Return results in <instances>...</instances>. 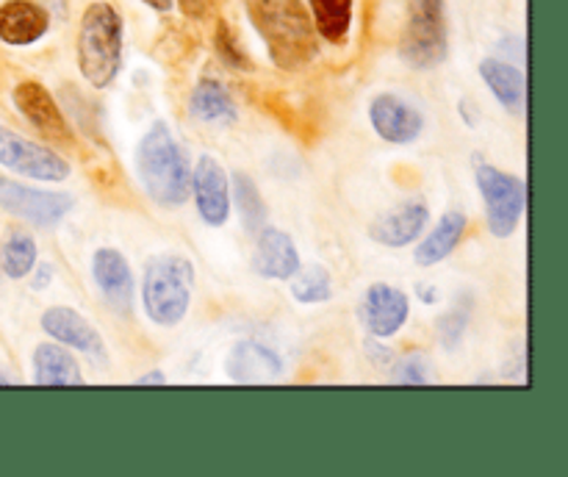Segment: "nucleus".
Masks as SVG:
<instances>
[{
    "label": "nucleus",
    "instance_id": "nucleus-1",
    "mask_svg": "<svg viewBox=\"0 0 568 477\" xmlns=\"http://www.w3.org/2000/svg\"><path fill=\"white\" fill-rule=\"evenodd\" d=\"M244 6L250 22L264 39L272 64L297 72L316 59L320 42L303 0H244Z\"/></svg>",
    "mask_w": 568,
    "mask_h": 477
},
{
    "label": "nucleus",
    "instance_id": "nucleus-2",
    "mask_svg": "<svg viewBox=\"0 0 568 477\" xmlns=\"http://www.w3.org/2000/svg\"><path fill=\"white\" fill-rule=\"evenodd\" d=\"M136 175L144 192L164 209L192 197V161L166 122H153L136 148Z\"/></svg>",
    "mask_w": 568,
    "mask_h": 477
},
{
    "label": "nucleus",
    "instance_id": "nucleus-3",
    "mask_svg": "<svg viewBox=\"0 0 568 477\" xmlns=\"http://www.w3.org/2000/svg\"><path fill=\"white\" fill-rule=\"evenodd\" d=\"M122 67V20L111 3H92L78 28V70L94 89H105Z\"/></svg>",
    "mask_w": 568,
    "mask_h": 477
},
{
    "label": "nucleus",
    "instance_id": "nucleus-4",
    "mask_svg": "<svg viewBox=\"0 0 568 477\" xmlns=\"http://www.w3.org/2000/svg\"><path fill=\"white\" fill-rule=\"evenodd\" d=\"M194 266L186 255L164 253L155 255L144 266L142 305L150 322L159 327H175L183 322L192 305Z\"/></svg>",
    "mask_w": 568,
    "mask_h": 477
},
{
    "label": "nucleus",
    "instance_id": "nucleus-5",
    "mask_svg": "<svg viewBox=\"0 0 568 477\" xmlns=\"http://www.w3.org/2000/svg\"><path fill=\"white\" fill-rule=\"evenodd\" d=\"M447 14L444 0H408L399 55L414 70H433L447 59Z\"/></svg>",
    "mask_w": 568,
    "mask_h": 477
},
{
    "label": "nucleus",
    "instance_id": "nucleus-6",
    "mask_svg": "<svg viewBox=\"0 0 568 477\" xmlns=\"http://www.w3.org/2000/svg\"><path fill=\"white\" fill-rule=\"evenodd\" d=\"M475 181L486 200L488 231L497 238L514 236L527 205V186L521 177L503 172L488 161H475Z\"/></svg>",
    "mask_w": 568,
    "mask_h": 477
},
{
    "label": "nucleus",
    "instance_id": "nucleus-7",
    "mask_svg": "<svg viewBox=\"0 0 568 477\" xmlns=\"http://www.w3.org/2000/svg\"><path fill=\"white\" fill-rule=\"evenodd\" d=\"M0 166L44 183H61L70 177V164L55 150L31 142L6 125H0Z\"/></svg>",
    "mask_w": 568,
    "mask_h": 477
},
{
    "label": "nucleus",
    "instance_id": "nucleus-8",
    "mask_svg": "<svg viewBox=\"0 0 568 477\" xmlns=\"http://www.w3.org/2000/svg\"><path fill=\"white\" fill-rule=\"evenodd\" d=\"M0 209L39 227H53L72 211V197L64 192H44L0 177Z\"/></svg>",
    "mask_w": 568,
    "mask_h": 477
},
{
    "label": "nucleus",
    "instance_id": "nucleus-9",
    "mask_svg": "<svg viewBox=\"0 0 568 477\" xmlns=\"http://www.w3.org/2000/svg\"><path fill=\"white\" fill-rule=\"evenodd\" d=\"M192 192L205 225L220 227L231 216V183L214 155H200L192 170Z\"/></svg>",
    "mask_w": 568,
    "mask_h": 477
},
{
    "label": "nucleus",
    "instance_id": "nucleus-10",
    "mask_svg": "<svg viewBox=\"0 0 568 477\" xmlns=\"http://www.w3.org/2000/svg\"><path fill=\"white\" fill-rule=\"evenodd\" d=\"M410 303L408 294L388 283H375L366 288L364 303H361V322L375 338H392L403 331L408 322Z\"/></svg>",
    "mask_w": 568,
    "mask_h": 477
},
{
    "label": "nucleus",
    "instance_id": "nucleus-11",
    "mask_svg": "<svg viewBox=\"0 0 568 477\" xmlns=\"http://www.w3.org/2000/svg\"><path fill=\"white\" fill-rule=\"evenodd\" d=\"M369 122L377 136L392 144H410L425 131L422 111L397 94H377L369 103Z\"/></svg>",
    "mask_w": 568,
    "mask_h": 477
},
{
    "label": "nucleus",
    "instance_id": "nucleus-12",
    "mask_svg": "<svg viewBox=\"0 0 568 477\" xmlns=\"http://www.w3.org/2000/svg\"><path fill=\"white\" fill-rule=\"evenodd\" d=\"M427 220H430V209H427L425 200L410 197L399 203L397 209L375 216L369 225V238L383 247H408L425 233Z\"/></svg>",
    "mask_w": 568,
    "mask_h": 477
},
{
    "label": "nucleus",
    "instance_id": "nucleus-13",
    "mask_svg": "<svg viewBox=\"0 0 568 477\" xmlns=\"http://www.w3.org/2000/svg\"><path fill=\"white\" fill-rule=\"evenodd\" d=\"M17 111L31 122L37 131H42L44 136L59 139V142H70L72 133L67 125L64 114H61L59 103H55L53 94L48 92V87H42L39 81H22L17 83L14 92H11Z\"/></svg>",
    "mask_w": 568,
    "mask_h": 477
},
{
    "label": "nucleus",
    "instance_id": "nucleus-14",
    "mask_svg": "<svg viewBox=\"0 0 568 477\" xmlns=\"http://www.w3.org/2000/svg\"><path fill=\"white\" fill-rule=\"evenodd\" d=\"M92 277L105 303L116 311H131L133 272L125 255L114 247H100L92 258Z\"/></svg>",
    "mask_w": 568,
    "mask_h": 477
},
{
    "label": "nucleus",
    "instance_id": "nucleus-15",
    "mask_svg": "<svg viewBox=\"0 0 568 477\" xmlns=\"http://www.w3.org/2000/svg\"><path fill=\"white\" fill-rule=\"evenodd\" d=\"M42 331L48 333L53 342L64 344V347L81 349L87 355L103 353V336L98 327L78 311L67 308V305H53L42 314Z\"/></svg>",
    "mask_w": 568,
    "mask_h": 477
},
{
    "label": "nucleus",
    "instance_id": "nucleus-16",
    "mask_svg": "<svg viewBox=\"0 0 568 477\" xmlns=\"http://www.w3.org/2000/svg\"><path fill=\"white\" fill-rule=\"evenodd\" d=\"M253 270L266 281H288L300 270V253L292 236L277 227H261L255 244Z\"/></svg>",
    "mask_w": 568,
    "mask_h": 477
},
{
    "label": "nucleus",
    "instance_id": "nucleus-17",
    "mask_svg": "<svg viewBox=\"0 0 568 477\" xmlns=\"http://www.w3.org/2000/svg\"><path fill=\"white\" fill-rule=\"evenodd\" d=\"M50 17L42 6L31 0H9L0 6V42L26 48L48 33Z\"/></svg>",
    "mask_w": 568,
    "mask_h": 477
},
{
    "label": "nucleus",
    "instance_id": "nucleus-18",
    "mask_svg": "<svg viewBox=\"0 0 568 477\" xmlns=\"http://www.w3.org/2000/svg\"><path fill=\"white\" fill-rule=\"evenodd\" d=\"M37 386H81L83 372L75 355L59 342H42L33 349V377Z\"/></svg>",
    "mask_w": 568,
    "mask_h": 477
},
{
    "label": "nucleus",
    "instance_id": "nucleus-19",
    "mask_svg": "<svg viewBox=\"0 0 568 477\" xmlns=\"http://www.w3.org/2000/svg\"><path fill=\"white\" fill-rule=\"evenodd\" d=\"M480 75L486 81V87L491 89L494 98L499 100V105L510 111V114H525L527 109V81L525 72L519 67L508 64L505 59H488L480 61Z\"/></svg>",
    "mask_w": 568,
    "mask_h": 477
},
{
    "label": "nucleus",
    "instance_id": "nucleus-20",
    "mask_svg": "<svg viewBox=\"0 0 568 477\" xmlns=\"http://www.w3.org/2000/svg\"><path fill=\"white\" fill-rule=\"evenodd\" d=\"M466 233V214L464 211H447L442 220L436 222L430 233L422 238V244L416 247L414 258L419 266H436L442 264L444 258L455 253V247L460 244Z\"/></svg>",
    "mask_w": 568,
    "mask_h": 477
},
{
    "label": "nucleus",
    "instance_id": "nucleus-21",
    "mask_svg": "<svg viewBox=\"0 0 568 477\" xmlns=\"http://www.w3.org/2000/svg\"><path fill=\"white\" fill-rule=\"evenodd\" d=\"M189 111L200 122H211V125H231L239 116L231 92L216 78H200L189 98Z\"/></svg>",
    "mask_w": 568,
    "mask_h": 477
},
{
    "label": "nucleus",
    "instance_id": "nucleus-22",
    "mask_svg": "<svg viewBox=\"0 0 568 477\" xmlns=\"http://www.w3.org/2000/svg\"><path fill=\"white\" fill-rule=\"evenodd\" d=\"M231 377L239 383H253V380H272V377L281 375V358L275 353H270L266 347L255 342H242L239 347H233L231 353Z\"/></svg>",
    "mask_w": 568,
    "mask_h": 477
},
{
    "label": "nucleus",
    "instance_id": "nucleus-23",
    "mask_svg": "<svg viewBox=\"0 0 568 477\" xmlns=\"http://www.w3.org/2000/svg\"><path fill=\"white\" fill-rule=\"evenodd\" d=\"M311 20L325 42H347L353 28V0H308Z\"/></svg>",
    "mask_w": 568,
    "mask_h": 477
},
{
    "label": "nucleus",
    "instance_id": "nucleus-24",
    "mask_svg": "<svg viewBox=\"0 0 568 477\" xmlns=\"http://www.w3.org/2000/svg\"><path fill=\"white\" fill-rule=\"evenodd\" d=\"M233 200H236V211L242 216V225L250 233H258L266 225V203L261 197L258 186H255L253 177L247 172H236L233 175Z\"/></svg>",
    "mask_w": 568,
    "mask_h": 477
},
{
    "label": "nucleus",
    "instance_id": "nucleus-25",
    "mask_svg": "<svg viewBox=\"0 0 568 477\" xmlns=\"http://www.w3.org/2000/svg\"><path fill=\"white\" fill-rule=\"evenodd\" d=\"M0 266H3V275L11 277V281H22L26 275H31V270L37 266V242H33L31 233H9L3 253H0Z\"/></svg>",
    "mask_w": 568,
    "mask_h": 477
},
{
    "label": "nucleus",
    "instance_id": "nucleus-26",
    "mask_svg": "<svg viewBox=\"0 0 568 477\" xmlns=\"http://www.w3.org/2000/svg\"><path fill=\"white\" fill-rule=\"evenodd\" d=\"M288 281H292L294 300H300V303H308V305L327 303L333 294V283L325 266L314 264V266H305V270L300 266Z\"/></svg>",
    "mask_w": 568,
    "mask_h": 477
},
{
    "label": "nucleus",
    "instance_id": "nucleus-27",
    "mask_svg": "<svg viewBox=\"0 0 568 477\" xmlns=\"http://www.w3.org/2000/svg\"><path fill=\"white\" fill-rule=\"evenodd\" d=\"M469 316H471V300H460V303H455L453 308H449L447 314L438 319L436 333H438V342H442L444 349H455L460 342H464Z\"/></svg>",
    "mask_w": 568,
    "mask_h": 477
},
{
    "label": "nucleus",
    "instance_id": "nucleus-28",
    "mask_svg": "<svg viewBox=\"0 0 568 477\" xmlns=\"http://www.w3.org/2000/svg\"><path fill=\"white\" fill-rule=\"evenodd\" d=\"M214 50L216 55H220L222 61H225L231 70H239V72H250L253 70V61H250V55L244 53V48L239 44L236 33L231 31V26H227L225 20L216 22V31H214Z\"/></svg>",
    "mask_w": 568,
    "mask_h": 477
},
{
    "label": "nucleus",
    "instance_id": "nucleus-29",
    "mask_svg": "<svg viewBox=\"0 0 568 477\" xmlns=\"http://www.w3.org/2000/svg\"><path fill=\"white\" fill-rule=\"evenodd\" d=\"M394 380H397V383H414V386H419V383H427L425 355H408V358H405L403 364L397 366V372H394Z\"/></svg>",
    "mask_w": 568,
    "mask_h": 477
},
{
    "label": "nucleus",
    "instance_id": "nucleus-30",
    "mask_svg": "<svg viewBox=\"0 0 568 477\" xmlns=\"http://www.w3.org/2000/svg\"><path fill=\"white\" fill-rule=\"evenodd\" d=\"M181 9L189 17H203L209 9V0H181Z\"/></svg>",
    "mask_w": 568,
    "mask_h": 477
},
{
    "label": "nucleus",
    "instance_id": "nucleus-31",
    "mask_svg": "<svg viewBox=\"0 0 568 477\" xmlns=\"http://www.w3.org/2000/svg\"><path fill=\"white\" fill-rule=\"evenodd\" d=\"M136 383H139V386H164V383H166V375H164V372L153 369V372H148V375L139 377Z\"/></svg>",
    "mask_w": 568,
    "mask_h": 477
},
{
    "label": "nucleus",
    "instance_id": "nucleus-32",
    "mask_svg": "<svg viewBox=\"0 0 568 477\" xmlns=\"http://www.w3.org/2000/svg\"><path fill=\"white\" fill-rule=\"evenodd\" d=\"M50 281H53V270L50 266H39L37 277H33V288H44Z\"/></svg>",
    "mask_w": 568,
    "mask_h": 477
},
{
    "label": "nucleus",
    "instance_id": "nucleus-33",
    "mask_svg": "<svg viewBox=\"0 0 568 477\" xmlns=\"http://www.w3.org/2000/svg\"><path fill=\"white\" fill-rule=\"evenodd\" d=\"M416 292L422 294V303H427V305H433L438 300V288H427V286H419L416 288Z\"/></svg>",
    "mask_w": 568,
    "mask_h": 477
},
{
    "label": "nucleus",
    "instance_id": "nucleus-34",
    "mask_svg": "<svg viewBox=\"0 0 568 477\" xmlns=\"http://www.w3.org/2000/svg\"><path fill=\"white\" fill-rule=\"evenodd\" d=\"M142 3H148L150 9H155V11H170L172 9V0H142Z\"/></svg>",
    "mask_w": 568,
    "mask_h": 477
},
{
    "label": "nucleus",
    "instance_id": "nucleus-35",
    "mask_svg": "<svg viewBox=\"0 0 568 477\" xmlns=\"http://www.w3.org/2000/svg\"><path fill=\"white\" fill-rule=\"evenodd\" d=\"M6 383H11V380H9V377L3 375V372H0V386H6Z\"/></svg>",
    "mask_w": 568,
    "mask_h": 477
}]
</instances>
